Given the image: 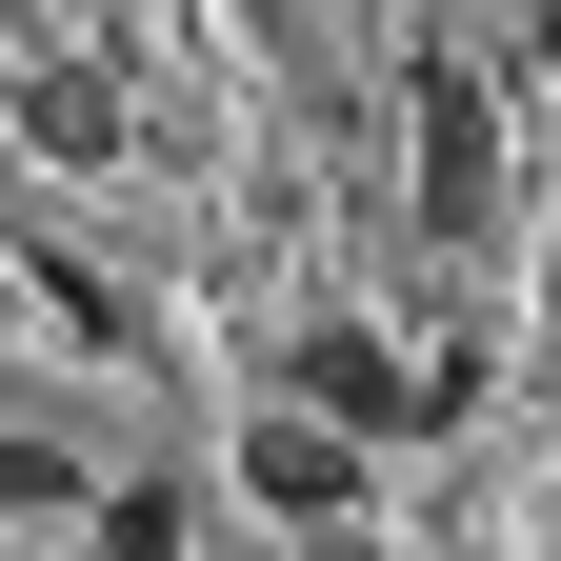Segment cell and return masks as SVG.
I'll return each instance as SVG.
<instances>
[{
    "label": "cell",
    "instance_id": "6da1fadb",
    "mask_svg": "<svg viewBox=\"0 0 561 561\" xmlns=\"http://www.w3.org/2000/svg\"><path fill=\"white\" fill-rule=\"evenodd\" d=\"M280 401H301V421H341V442H362V461H381V442H401V421H442V401H461V362H401V341H381V321H321V341H301V362H280Z\"/></svg>",
    "mask_w": 561,
    "mask_h": 561
},
{
    "label": "cell",
    "instance_id": "7a4b0ae2",
    "mask_svg": "<svg viewBox=\"0 0 561 561\" xmlns=\"http://www.w3.org/2000/svg\"><path fill=\"white\" fill-rule=\"evenodd\" d=\"M241 502H261V522H362V502H381V461L341 442V421L261 401V421H241Z\"/></svg>",
    "mask_w": 561,
    "mask_h": 561
},
{
    "label": "cell",
    "instance_id": "3957f363",
    "mask_svg": "<svg viewBox=\"0 0 561 561\" xmlns=\"http://www.w3.org/2000/svg\"><path fill=\"white\" fill-rule=\"evenodd\" d=\"M401 121H421V221H481V201H502V101H481L461 81V60H421V81H401Z\"/></svg>",
    "mask_w": 561,
    "mask_h": 561
},
{
    "label": "cell",
    "instance_id": "277c9868",
    "mask_svg": "<svg viewBox=\"0 0 561 561\" xmlns=\"http://www.w3.org/2000/svg\"><path fill=\"white\" fill-rule=\"evenodd\" d=\"M21 140H41V161H121V81H41Z\"/></svg>",
    "mask_w": 561,
    "mask_h": 561
},
{
    "label": "cell",
    "instance_id": "5b68a950",
    "mask_svg": "<svg viewBox=\"0 0 561 561\" xmlns=\"http://www.w3.org/2000/svg\"><path fill=\"white\" fill-rule=\"evenodd\" d=\"M181 522H201L181 481H101V561H181Z\"/></svg>",
    "mask_w": 561,
    "mask_h": 561
},
{
    "label": "cell",
    "instance_id": "8992f818",
    "mask_svg": "<svg viewBox=\"0 0 561 561\" xmlns=\"http://www.w3.org/2000/svg\"><path fill=\"white\" fill-rule=\"evenodd\" d=\"M0 502H81V461H60V442H0Z\"/></svg>",
    "mask_w": 561,
    "mask_h": 561
}]
</instances>
